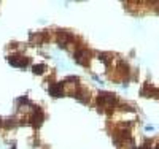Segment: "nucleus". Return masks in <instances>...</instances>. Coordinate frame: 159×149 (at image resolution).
Returning <instances> with one entry per match:
<instances>
[{
    "mask_svg": "<svg viewBox=\"0 0 159 149\" xmlns=\"http://www.w3.org/2000/svg\"><path fill=\"white\" fill-rule=\"evenodd\" d=\"M116 103H118V100H116L115 94H110V92H100V94L97 95V108L100 111L107 109L110 113V109L113 111V106Z\"/></svg>",
    "mask_w": 159,
    "mask_h": 149,
    "instance_id": "nucleus-1",
    "label": "nucleus"
},
{
    "mask_svg": "<svg viewBox=\"0 0 159 149\" xmlns=\"http://www.w3.org/2000/svg\"><path fill=\"white\" fill-rule=\"evenodd\" d=\"M73 57H75V62L80 63V65H89L91 52L86 48H80V49H77L73 52Z\"/></svg>",
    "mask_w": 159,
    "mask_h": 149,
    "instance_id": "nucleus-2",
    "label": "nucleus"
},
{
    "mask_svg": "<svg viewBox=\"0 0 159 149\" xmlns=\"http://www.w3.org/2000/svg\"><path fill=\"white\" fill-rule=\"evenodd\" d=\"M73 35L72 32L69 30H58V35H56V41H58V44L61 46V48H65L70 41H73Z\"/></svg>",
    "mask_w": 159,
    "mask_h": 149,
    "instance_id": "nucleus-3",
    "label": "nucleus"
},
{
    "mask_svg": "<svg viewBox=\"0 0 159 149\" xmlns=\"http://www.w3.org/2000/svg\"><path fill=\"white\" fill-rule=\"evenodd\" d=\"M6 60H8V63H10V65L18 67V68H26L27 65H29V59L22 57V55H8Z\"/></svg>",
    "mask_w": 159,
    "mask_h": 149,
    "instance_id": "nucleus-4",
    "label": "nucleus"
},
{
    "mask_svg": "<svg viewBox=\"0 0 159 149\" xmlns=\"http://www.w3.org/2000/svg\"><path fill=\"white\" fill-rule=\"evenodd\" d=\"M30 124L34 125V127H40L42 124H43V120H45V114H43V111L38 108V106H35L34 109H32V114H30Z\"/></svg>",
    "mask_w": 159,
    "mask_h": 149,
    "instance_id": "nucleus-5",
    "label": "nucleus"
},
{
    "mask_svg": "<svg viewBox=\"0 0 159 149\" xmlns=\"http://www.w3.org/2000/svg\"><path fill=\"white\" fill-rule=\"evenodd\" d=\"M48 92L53 95V97H61L64 94V90H62V82H51V84L48 86Z\"/></svg>",
    "mask_w": 159,
    "mask_h": 149,
    "instance_id": "nucleus-6",
    "label": "nucleus"
},
{
    "mask_svg": "<svg viewBox=\"0 0 159 149\" xmlns=\"http://www.w3.org/2000/svg\"><path fill=\"white\" fill-rule=\"evenodd\" d=\"M75 98H77L78 101H81V103H88L89 101V92L86 89H83V87H78V90L75 92Z\"/></svg>",
    "mask_w": 159,
    "mask_h": 149,
    "instance_id": "nucleus-7",
    "label": "nucleus"
},
{
    "mask_svg": "<svg viewBox=\"0 0 159 149\" xmlns=\"http://www.w3.org/2000/svg\"><path fill=\"white\" fill-rule=\"evenodd\" d=\"M45 40H46V35H45V33H42V32L30 33V43H34V44H37V46H40Z\"/></svg>",
    "mask_w": 159,
    "mask_h": 149,
    "instance_id": "nucleus-8",
    "label": "nucleus"
},
{
    "mask_svg": "<svg viewBox=\"0 0 159 149\" xmlns=\"http://www.w3.org/2000/svg\"><path fill=\"white\" fill-rule=\"evenodd\" d=\"M116 70H118V73L121 74V76H127V73H129V65L121 60V62L118 63V68H116Z\"/></svg>",
    "mask_w": 159,
    "mask_h": 149,
    "instance_id": "nucleus-9",
    "label": "nucleus"
},
{
    "mask_svg": "<svg viewBox=\"0 0 159 149\" xmlns=\"http://www.w3.org/2000/svg\"><path fill=\"white\" fill-rule=\"evenodd\" d=\"M2 125H5L6 128H14L18 125V122H16L14 117H8V119H5L3 122H2Z\"/></svg>",
    "mask_w": 159,
    "mask_h": 149,
    "instance_id": "nucleus-10",
    "label": "nucleus"
},
{
    "mask_svg": "<svg viewBox=\"0 0 159 149\" xmlns=\"http://www.w3.org/2000/svg\"><path fill=\"white\" fill-rule=\"evenodd\" d=\"M32 71H34L35 74H43V71H45V65H43V63H37V65H34V67H32Z\"/></svg>",
    "mask_w": 159,
    "mask_h": 149,
    "instance_id": "nucleus-11",
    "label": "nucleus"
},
{
    "mask_svg": "<svg viewBox=\"0 0 159 149\" xmlns=\"http://www.w3.org/2000/svg\"><path fill=\"white\" fill-rule=\"evenodd\" d=\"M97 57H99V60H102L105 65H108V63H110V55H108V54H105V52H100V54L97 55Z\"/></svg>",
    "mask_w": 159,
    "mask_h": 149,
    "instance_id": "nucleus-12",
    "label": "nucleus"
},
{
    "mask_svg": "<svg viewBox=\"0 0 159 149\" xmlns=\"http://www.w3.org/2000/svg\"><path fill=\"white\" fill-rule=\"evenodd\" d=\"M154 149H159V141L156 143V147H154Z\"/></svg>",
    "mask_w": 159,
    "mask_h": 149,
    "instance_id": "nucleus-13",
    "label": "nucleus"
},
{
    "mask_svg": "<svg viewBox=\"0 0 159 149\" xmlns=\"http://www.w3.org/2000/svg\"><path fill=\"white\" fill-rule=\"evenodd\" d=\"M2 122H3V120H2V119H0V127H2Z\"/></svg>",
    "mask_w": 159,
    "mask_h": 149,
    "instance_id": "nucleus-14",
    "label": "nucleus"
}]
</instances>
